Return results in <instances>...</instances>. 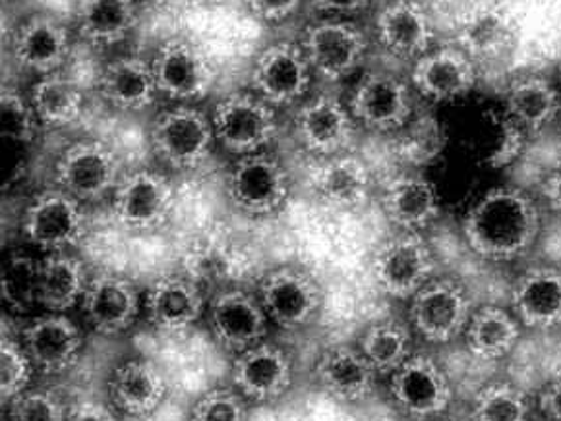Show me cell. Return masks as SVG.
<instances>
[{"mask_svg": "<svg viewBox=\"0 0 561 421\" xmlns=\"http://www.w3.org/2000/svg\"><path fill=\"white\" fill-rule=\"evenodd\" d=\"M540 213L535 201L515 188H495L469 209L462 234L477 256L512 261L535 246Z\"/></svg>", "mask_w": 561, "mask_h": 421, "instance_id": "6da1fadb", "label": "cell"}, {"mask_svg": "<svg viewBox=\"0 0 561 421\" xmlns=\"http://www.w3.org/2000/svg\"><path fill=\"white\" fill-rule=\"evenodd\" d=\"M149 141L165 165L174 171H192L206 163L217 138L211 118L191 105H179L153 118Z\"/></svg>", "mask_w": 561, "mask_h": 421, "instance_id": "7a4b0ae2", "label": "cell"}, {"mask_svg": "<svg viewBox=\"0 0 561 421\" xmlns=\"http://www.w3.org/2000/svg\"><path fill=\"white\" fill-rule=\"evenodd\" d=\"M211 122L217 141L239 157L264 151L279 128L275 108L252 90L232 92L217 101Z\"/></svg>", "mask_w": 561, "mask_h": 421, "instance_id": "3957f363", "label": "cell"}, {"mask_svg": "<svg viewBox=\"0 0 561 421\" xmlns=\"http://www.w3.org/2000/svg\"><path fill=\"white\" fill-rule=\"evenodd\" d=\"M300 45L314 74L325 82L355 74L368 52V37L347 17H322L308 25Z\"/></svg>", "mask_w": 561, "mask_h": 421, "instance_id": "277c9868", "label": "cell"}, {"mask_svg": "<svg viewBox=\"0 0 561 421\" xmlns=\"http://www.w3.org/2000/svg\"><path fill=\"white\" fill-rule=\"evenodd\" d=\"M290 178L279 159L265 151L237 159L227 176L232 206L250 217L277 213L289 198Z\"/></svg>", "mask_w": 561, "mask_h": 421, "instance_id": "5b68a950", "label": "cell"}, {"mask_svg": "<svg viewBox=\"0 0 561 421\" xmlns=\"http://www.w3.org/2000/svg\"><path fill=\"white\" fill-rule=\"evenodd\" d=\"M314 70L300 43L275 42L257 55L250 70V90L273 108L289 107L305 97Z\"/></svg>", "mask_w": 561, "mask_h": 421, "instance_id": "8992f818", "label": "cell"}, {"mask_svg": "<svg viewBox=\"0 0 561 421\" xmlns=\"http://www.w3.org/2000/svg\"><path fill=\"white\" fill-rule=\"evenodd\" d=\"M159 95L179 105L204 100L215 83V68L198 45L174 37L151 58Z\"/></svg>", "mask_w": 561, "mask_h": 421, "instance_id": "52a82bcc", "label": "cell"}, {"mask_svg": "<svg viewBox=\"0 0 561 421\" xmlns=\"http://www.w3.org/2000/svg\"><path fill=\"white\" fill-rule=\"evenodd\" d=\"M434 267L428 244L413 232L383 242L371 257V277L378 289L399 300L413 297L428 284Z\"/></svg>", "mask_w": 561, "mask_h": 421, "instance_id": "ba28073f", "label": "cell"}, {"mask_svg": "<svg viewBox=\"0 0 561 421\" xmlns=\"http://www.w3.org/2000/svg\"><path fill=\"white\" fill-rule=\"evenodd\" d=\"M57 184L78 201H98L121 183V161L101 141H78L58 159Z\"/></svg>", "mask_w": 561, "mask_h": 421, "instance_id": "9c48e42d", "label": "cell"}, {"mask_svg": "<svg viewBox=\"0 0 561 421\" xmlns=\"http://www.w3.org/2000/svg\"><path fill=\"white\" fill-rule=\"evenodd\" d=\"M80 203L60 188L43 191L25 209V238L49 254L75 248L85 236V215Z\"/></svg>", "mask_w": 561, "mask_h": 421, "instance_id": "30bf717a", "label": "cell"}, {"mask_svg": "<svg viewBox=\"0 0 561 421\" xmlns=\"http://www.w3.org/2000/svg\"><path fill=\"white\" fill-rule=\"evenodd\" d=\"M411 321L430 342H449L471 321V297L454 281H430L413 297Z\"/></svg>", "mask_w": 561, "mask_h": 421, "instance_id": "8fae6325", "label": "cell"}, {"mask_svg": "<svg viewBox=\"0 0 561 421\" xmlns=\"http://www.w3.org/2000/svg\"><path fill=\"white\" fill-rule=\"evenodd\" d=\"M348 108L364 128L393 132L403 128L413 115V97L409 85L396 74L370 72L356 83Z\"/></svg>", "mask_w": 561, "mask_h": 421, "instance_id": "7c38bea8", "label": "cell"}, {"mask_svg": "<svg viewBox=\"0 0 561 421\" xmlns=\"http://www.w3.org/2000/svg\"><path fill=\"white\" fill-rule=\"evenodd\" d=\"M174 191L165 176L153 171L124 174L113 191V213L128 231H151L165 223Z\"/></svg>", "mask_w": 561, "mask_h": 421, "instance_id": "4fadbf2b", "label": "cell"}, {"mask_svg": "<svg viewBox=\"0 0 561 421\" xmlns=\"http://www.w3.org/2000/svg\"><path fill=\"white\" fill-rule=\"evenodd\" d=\"M356 120L335 95H318L302 103L295 115L298 143L322 157L345 153L355 141Z\"/></svg>", "mask_w": 561, "mask_h": 421, "instance_id": "5bb4252c", "label": "cell"}, {"mask_svg": "<svg viewBox=\"0 0 561 421\" xmlns=\"http://www.w3.org/2000/svg\"><path fill=\"white\" fill-rule=\"evenodd\" d=\"M322 289L310 274L295 267H279L264 277L260 300L265 314L283 329L312 321L322 307Z\"/></svg>", "mask_w": 561, "mask_h": 421, "instance_id": "9a60e30c", "label": "cell"}, {"mask_svg": "<svg viewBox=\"0 0 561 421\" xmlns=\"http://www.w3.org/2000/svg\"><path fill=\"white\" fill-rule=\"evenodd\" d=\"M10 52L18 67L27 72L57 74L72 55V35L57 17L35 14L18 27Z\"/></svg>", "mask_w": 561, "mask_h": 421, "instance_id": "2e32d148", "label": "cell"}, {"mask_svg": "<svg viewBox=\"0 0 561 421\" xmlns=\"http://www.w3.org/2000/svg\"><path fill=\"white\" fill-rule=\"evenodd\" d=\"M389 390L396 405L414 418L438 416L454 397L446 373L428 355H411L391 375Z\"/></svg>", "mask_w": 561, "mask_h": 421, "instance_id": "e0dca14e", "label": "cell"}, {"mask_svg": "<svg viewBox=\"0 0 561 421\" xmlns=\"http://www.w3.org/2000/svg\"><path fill=\"white\" fill-rule=\"evenodd\" d=\"M267 319L262 300L244 290H224L209 306L215 340L231 352H244L264 340Z\"/></svg>", "mask_w": 561, "mask_h": 421, "instance_id": "ac0fdd59", "label": "cell"}, {"mask_svg": "<svg viewBox=\"0 0 561 421\" xmlns=\"http://www.w3.org/2000/svg\"><path fill=\"white\" fill-rule=\"evenodd\" d=\"M413 85L422 97L436 103L461 100L474 90L477 70L465 50L439 47L414 62Z\"/></svg>", "mask_w": 561, "mask_h": 421, "instance_id": "d6986e66", "label": "cell"}, {"mask_svg": "<svg viewBox=\"0 0 561 421\" xmlns=\"http://www.w3.org/2000/svg\"><path fill=\"white\" fill-rule=\"evenodd\" d=\"M376 35L389 55L419 60L432 50L434 24L416 0H389L376 16Z\"/></svg>", "mask_w": 561, "mask_h": 421, "instance_id": "ffe728a7", "label": "cell"}, {"mask_svg": "<svg viewBox=\"0 0 561 421\" xmlns=\"http://www.w3.org/2000/svg\"><path fill=\"white\" fill-rule=\"evenodd\" d=\"M82 307L93 329L101 335H118L136 321L140 312V294L128 279L101 273L88 282Z\"/></svg>", "mask_w": 561, "mask_h": 421, "instance_id": "44dd1931", "label": "cell"}, {"mask_svg": "<svg viewBox=\"0 0 561 421\" xmlns=\"http://www.w3.org/2000/svg\"><path fill=\"white\" fill-rule=\"evenodd\" d=\"M231 375L242 397L267 402L287 393L293 379V365L289 355L280 348L260 342L240 352L232 364Z\"/></svg>", "mask_w": 561, "mask_h": 421, "instance_id": "7402d4cb", "label": "cell"}, {"mask_svg": "<svg viewBox=\"0 0 561 421\" xmlns=\"http://www.w3.org/2000/svg\"><path fill=\"white\" fill-rule=\"evenodd\" d=\"M24 350L39 372H67L78 362L82 332L65 315H43L25 327Z\"/></svg>", "mask_w": 561, "mask_h": 421, "instance_id": "603a6c76", "label": "cell"}, {"mask_svg": "<svg viewBox=\"0 0 561 421\" xmlns=\"http://www.w3.org/2000/svg\"><path fill=\"white\" fill-rule=\"evenodd\" d=\"M101 97L123 113H141L158 100V83L151 60L118 57L103 68L100 75Z\"/></svg>", "mask_w": 561, "mask_h": 421, "instance_id": "cb8c5ba5", "label": "cell"}, {"mask_svg": "<svg viewBox=\"0 0 561 421\" xmlns=\"http://www.w3.org/2000/svg\"><path fill=\"white\" fill-rule=\"evenodd\" d=\"M204 312V296L198 286L179 274H167L149 286L146 314L161 332H182L198 321Z\"/></svg>", "mask_w": 561, "mask_h": 421, "instance_id": "d4e9b609", "label": "cell"}, {"mask_svg": "<svg viewBox=\"0 0 561 421\" xmlns=\"http://www.w3.org/2000/svg\"><path fill=\"white\" fill-rule=\"evenodd\" d=\"M381 207L389 223L404 232L422 231L439 217L438 191L424 176L401 174L386 184Z\"/></svg>", "mask_w": 561, "mask_h": 421, "instance_id": "484cf974", "label": "cell"}, {"mask_svg": "<svg viewBox=\"0 0 561 421\" xmlns=\"http://www.w3.org/2000/svg\"><path fill=\"white\" fill-rule=\"evenodd\" d=\"M512 306L519 321L530 329L561 325V271L537 267L520 274L512 290Z\"/></svg>", "mask_w": 561, "mask_h": 421, "instance_id": "4316f807", "label": "cell"}, {"mask_svg": "<svg viewBox=\"0 0 561 421\" xmlns=\"http://www.w3.org/2000/svg\"><path fill=\"white\" fill-rule=\"evenodd\" d=\"M108 395L121 412L141 418L156 412L165 400L167 381L156 365L130 360L111 375Z\"/></svg>", "mask_w": 561, "mask_h": 421, "instance_id": "83f0119b", "label": "cell"}, {"mask_svg": "<svg viewBox=\"0 0 561 421\" xmlns=\"http://www.w3.org/2000/svg\"><path fill=\"white\" fill-rule=\"evenodd\" d=\"M517 32L513 17L500 4L488 2L462 17L457 30V47L471 58L502 57L512 49Z\"/></svg>", "mask_w": 561, "mask_h": 421, "instance_id": "f1b7e54d", "label": "cell"}, {"mask_svg": "<svg viewBox=\"0 0 561 421\" xmlns=\"http://www.w3.org/2000/svg\"><path fill=\"white\" fill-rule=\"evenodd\" d=\"M370 171L360 159L353 155L328 157L312 173L316 194L333 207L356 209L370 196Z\"/></svg>", "mask_w": 561, "mask_h": 421, "instance_id": "f546056e", "label": "cell"}, {"mask_svg": "<svg viewBox=\"0 0 561 421\" xmlns=\"http://www.w3.org/2000/svg\"><path fill=\"white\" fill-rule=\"evenodd\" d=\"M138 20L136 0H80L76 30L93 47H111L133 34Z\"/></svg>", "mask_w": 561, "mask_h": 421, "instance_id": "4dcf8cb0", "label": "cell"}, {"mask_svg": "<svg viewBox=\"0 0 561 421\" xmlns=\"http://www.w3.org/2000/svg\"><path fill=\"white\" fill-rule=\"evenodd\" d=\"M316 375L331 397L358 402L370 395L376 372L363 352L341 347L322 355Z\"/></svg>", "mask_w": 561, "mask_h": 421, "instance_id": "1f68e13d", "label": "cell"}, {"mask_svg": "<svg viewBox=\"0 0 561 421\" xmlns=\"http://www.w3.org/2000/svg\"><path fill=\"white\" fill-rule=\"evenodd\" d=\"M88 282L80 259L55 252L39 261L37 302L50 314H62L82 300Z\"/></svg>", "mask_w": 561, "mask_h": 421, "instance_id": "d6a6232c", "label": "cell"}, {"mask_svg": "<svg viewBox=\"0 0 561 421\" xmlns=\"http://www.w3.org/2000/svg\"><path fill=\"white\" fill-rule=\"evenodd\" d=\"M507 113L523 130L540 132L560 113V92L550 80L527 75L507 90Z\"/></svg>", "mask_w": 561, "mask_h": 421, "instance_id": "836d02e7", "label": "cell"}, {"mask_svg": "<svg viewBox=\"0 0 561 421\" xmlns=\"http://www.w3.org/2000/svg\"><path fill=\"white\" fill-rule=\"evenodd\" d=\"M465 332L469 352L484 362L510 354L520 335L517 319L495 306L480 307L474 312Z\"/></svg>", "mask_w": 561, "mask_h": 421, "instance_id": "e575fe53", "label": "cell"}, {"mask_svg": "<svg viewBox=\"0 0 561 421\" xmlns=\"http://www.w3.org/2000/svg\"><path fill=\"white\" fill-rule=\"evenodd\" d=\"M30 101L39 118V125L47 128L75 125L82 116L83 93L80 85L60 72L42 75L32 87Z\"/></svg>", "mask_w": 561, "mask_h": 421, "instance_id": "d590c367", "label": "cell"}, {"mask_svg": "<svg viewBox=\"0 0 561 421\" xmlns=\"http://www.w3.org/2000/svg\"><path fill=\"white\" fill-rule=\"evenodd\" d=\"M360 352L374 372L393 375L411 358V332L403 323H376L364 332Z\"/></svg>", "mask_w": 561, "mask_h": 421, "instance_id": "8d00e7d4", "label": "cell"}, {"mask_svg": "<svg viewBox=\"0 0 561 421\" xmlns=\"http://www.w3.org/2000/svg\"><path fill=\"white\" fill-rule=\"evenodd\" d=\"M0 290H2L4 304L12 312L16 314L30 312L37 304V294H39V264L34 257L24 256V254L10 256L2 269Z\"/></svg>", "mask_w": 561, "mask_h": 421, "instance_id": "74e56055", "label": "cell"}, {"mask_svg": "<svg viewBox=\"0 0 561 421\" xmlns=\"http://www.w3.org/2000/svg\"><path fill=\"white\" fill-rule=\"evenodd\" d=\"M472 421H528L527 397L505 383L482 388L472 406Z\"/></svg>", "mask_w": 561, "mask_h": 421, "instance_id": "f35d334b", "label": "cell"}, {"mask_svg": "<svg viewBox=\"0 0 561 421\" xmlns=\"http://www.w3.org/2000/svg\"><path fill=\"white\" fill-rule=\"evenodd\" d=\"M39 118L35 115L30 97L25 100L18 90L4 85L0 95V132L4 140L14 143H32L37 133Z\"/></svg>", "mask_w": 561, "mask_h": 421, "instance_id": "ab89813d", "label": "cell"}, {"mask_svg": "<svg viewBox=\"0 0 561 421\" xmlns=\"http://www.w3.org/2000/svg\"><path fill=\"white\" fill-rule=\"evenodd\" d=\"M34 364L30 355L25 354L24 347H18V342L2 337L0 344V395L2 402H12L27 390L32 379Z\"/></svg>", "mask_w": 561, "mask_h": 421, "instance_id": "60d3db41", "label": "cell"}, {"mask_svg": "<svg viewBox=\"0 0 561 421\" xmlns=\"http://www.w3.org/2000/svg\"><path fill=\"white\" fill-rule=\"evenodd\" d=\"M10 421H67V410L53 393L25 390L10 402Z\"/></svg>", "mask_w": 561, "mask_h": 421, "instance_id": "b9f144b4", "label": "cell"}, {"mask_svg": "<svg viewBox=\"0 0 561 421\" xmlns=\"http://www.w3.org/2000/svg\"><path fill=\"white\" fill-rule=\"evenodd\" d=\"M191 421H248L247 406L237 393L215 388L196 402Z\"/></svg>", "mask_w": 561, "mask_h": 421, "instance_id": "7bdbcfd3", "label": "cell"}, {"mask_svg": "<svg viewBox=\"0 0 561 421\" xmlns=\"http://www.w3.org/2000/svg\"><path fill=\"white\" fill-rule=\"evenodd\" d=\"M248 12L265 24H279L297 14L305 0H242Z\"/></svg>", "mask_w": 561, "mask_h": 421, "instance_id": "ee69618b", "label": "cell"}, {"mask_svg": "<svg viewBox=\"0 0 561 421\" xmlns=\"http://www.w3.org/2000/svg\"><path fill=\"white\" fill-rule=\"evenodd\" d=\"M523 128L515 125L512 118L504 125L502 130V140L500 145L495 149L494 157H492V165L504 166L510 165L513 159L519 155L520 148H523Z\"/></svg>", "mask_w": 561, "mask_h": 421, "instance_id": "f6af8a7d", "label": "cell"}, {"mask_svg": "<svg viewBox=\"0 0 561 421\" xmlns=\"http://www.w3.org/2000/svg\"><path fill=\"white\" fill-rule=\"evenodd\" d=\"M371 0H310V7L323 17H351L370 7Z\"/></svg>", "mask_w": 561, "mask_h": 421, "instance_id": "bcb514c9", "label": "cell"}, {"mask_svg": "<svg viewBox=\"0 0 561 421\" xmlns=\"http://www.w3.org/2000/svg\"><path fill=\"white\" fill-rule=\"evenodd\" d=\"M538 405H540V410H542L546 418H550L552 421H561V379L552 381L542 388Z\"/></svg>", "mask_w": 561, "mask_h": 421, "instance_id": "7dc6e473", "label": "cell"}, {"mask_svg": "<svg viewBox=\"0 0 561 421\" xmlns=\"http://www.w3.org/2000/svg\"><path fill=\"white\" fill-rule=\"evenodd\" d=\"M67 421H116L113 412L107 406L98 405V402H82L76 405L67 413Z\"/></svg>", "mask_w": 561, "mask_h": 421, "instance_id": "c3c4849f", "label": "cell"}, {"mask_svg": "<svg viewBox=\"0 0 561 421\" xmlns=\"http://www.w3.org/2000/svg\"><path fill=\"white\" fill-rule=\"evenodd\" d=\"M542 196L548 201V206L552 207L558 215H561V168L546 176V180L542 183Z\"/></svg>", "mask_w": 561, "mask_h": 421, "instance_id": "681fc988", "label": "cell"}, {"mask_svg": "<svg viewBox=\"0 0 561 421\" xmlns=\"http://www.w3.org/2000/svg\"><path fill=\"white\" fill-rule=\"evenodd\" d=\"M558 75H560V82H561V58H560V67H558Z\"/></svg>", "mask_w": 561, "mask_h": 421, "instance_id": "f907efd6", "label": "cell"}, {"mask_svg": "<svg viewBox=\"0 0 561 421\" xmlns=\"http://www.w3.org/2000/svg\"><path fill=\"white\" fill-rule=\"evenodd\" d=\"M386 2H389V0H386Z\"/></svg>", "mask_w": 561, "mask_h": 421, "instance_id": "816d5d0a", "label": "cell"}]
</instances>
